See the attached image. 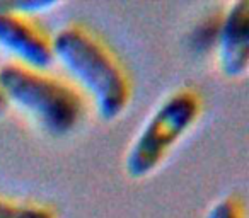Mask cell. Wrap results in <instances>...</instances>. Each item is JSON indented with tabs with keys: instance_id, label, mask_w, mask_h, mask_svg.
I'll list each match as a JSON object with an SVG mask.
<instances>
[{
	"instance_id": "5b68a950",
	"label": "cell",
	"mask_w": 249,
	"mask_h": 218,
	"mask_svg": "<svg viewBox=\"0 0 249 218\" xmlns=\"http://www.w3.org/2000/svg\"><path fill=\"white\" fill-rule=\"evenodd\" d=\"M217 55L220 70L227 77L246 73L249 65V2H234L218 21Z\"/></svg>"
},
{
	"instance_id": "8992f818",
	"label": "cell",
	"mask_w": 249,
	"mask_h": 218,
	"mask_svg": "<svg viewBox=\"0 0 249 218\" xmlns=\"http://www.w3.org/2000/svg\"><path fill=\"white\" fill-rule=\"evenodd\" d=\"M0 218H55V213L39 204L14 203L0 198Z\"/></svg>"
},
{
	"instance_id": "ba28073f",
	"label": "cell",
	"mask_w": 249,
	"mask_h": 218,
	"mask_svg": "<svg viewBox=\"0 0 249 218\" xmlns=\"http://www.w3.org/2000/svg\"><path fill=\"white\" fill-rule=\"evenodd\" d=\"M4 107H5V99H4V96H2V92H0V115L4 113Z\"/></svg>"
},
{
	"instance_id": "6da1fadb",
	"label": "cell",
	"mask_w": 249,
	"mask_h": 218,
	"mask_svg": "<svg viewBox=\"0 0 249 218\" xmlns=\"http://www.w3.org/2000/svg\"><path fill=\"white\" fill-rule=\"evenodd\" d=\"M53 60L60 63L94 101L104 119H114L126 109L130 84L114 56L87 31L69 26L52 39Z\"/></svg>"
},
{
	"instance_id": "7a4b0ae2",
	"label": "cell",
	"mask_w": 249,
	"mask_h": 218,
	"mask_svg": "<svg viewBox=\"0 0 249 218\" xmlns=\"http://www.w3.org/2000/svg\"><path fill=\"white\" fill-rule=\"evenodd\" d=\"M0 92L53 136L72 133L84 115V102L72 87L18 63L0 67Z\"/></svg>"
},
{
	"instance_id": "277c9868",
	"label": "cell",
	"mask_w": 249,
	"mask_h": 218,
	"mask_svg": "<svg viewBox=\"0 0 249 218\" xmlns=\"http://www.w3.org/2000/svg\"><path fill=\"white\" fill-rule=\"evenodd\" d=\"M0 50L31 70H43L53 63L52 39L16 12H0Z\"/></svg>"
},
{
	"instance_id": "3957f363",
	"label": "cell",
	"mask_w": 249,
	"mask_h": 218,
	"mask_svg": "<svg viewBox=\"0 0 249 218\" xmlns=\"http://www.w3.org/2000/svg\"><path fill=\"white\" fill-rule=\"evenodd\" d=\"M200 111V97L190 89L178 90L162 101L130 147L124 160L126 172L133 179L154 172L178 140L195 125Z\"/></svg>"
},
{
	"instance_id": "52a82bcc",
	"label": "cell",
	"mask_w": 249,
	"mask_h": 218,
	"mask_svg": "<svg viewBox=\"0 0 249 218\" xmlns=\"http://www.w3.org/2000/svg\"><path fill=\"white\" fill-rule=\"evenodd\" d=\"M207 218H242V208L235 198H224L208 210Z\"/></svg>"
}]
</instances>
